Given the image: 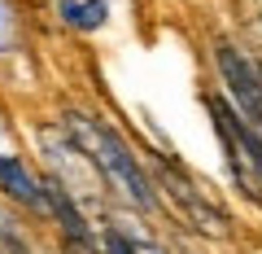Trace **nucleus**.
<instances>
[{
	"label": "nucleus",
	"mask_w": 262,
	"mask_h": 254,
	"mask_svg": "<svg viewBox=\"0 0 262 254\" xmlns=\"http://www.w3.org/2000/svg\"><path fill=\"white\" fill-rule=\"evenodd\" d=\"M66 123H70V132H75L79 149L92 158V167L101 171V175L110 180L114 188H118L131 206L158 210V193H153L149 175L140 171V162L131 158V149L118 141V132H114L110 123H101V119H83V114H66Z\"/></svg>",
	"instance_id": "1"
},
{
	"label": "nucleus",
	"mask_w": 262,
	"mask_h": 254,
	"mask_svg": "<svg viewBox=\"0 0 262 254\" xmlns=\"http://www.w3.org/2000/svg\"><path fill=\"white\" fill-rule=\"evenodd\" d=\"M214 66H219V75H223L227 92H232L236 110H241L249 123L262 127V70L232 44H214Z\"/></svg>",
	"instance_id": "2"
},
{
	"label": "nucleus",
	"mask_w": 262,
	"mask_h": 254,
	"mask_svg": "<svg viewBox=\"0 0 262 254\" xmlns=\"http://www.w3.org/2000/svg\"><path fill=\"white\" fill-rule=\"evenodd\" d=\"M158 171H162V184H166V193L179 202V206H184V215L192 219L196 232H210V237H223V232H227V215H223L219 206H210V202L192 188V180L179 175V167H170L166 158H158Z\"/></svg>",
	"instance_id": "3"
},
{
	"label": "nucleus",
	"mask_w": 262,
	"mask_h": 254,
	"mask_svg": "<svg viewBox=\"0 0 262 254\" xmlns=\"http://www.w3.org/2000/svg\"><path fill=\"white\" fill-rule=\"evenodd\" d=\"M206 105H210V114H214V123H219V127H227V132H232V141L241 145L245 162H249V167H253V175L262 180V127H258V123H249L241 110H232V105H227L223 96H210Z\"/></svg>",
	"instance_id": "4"
},
{
	"label": "nucleus",
	"mask_w": 262,
	"mask_h": 254,
	"mask_svg": "<svg viewBox=\"0 0 262 254\" xmlns=\"http://www.w3.org/2000/svg\"><path fill=\"white\" fill-rule=\"evenodd\" d=\"M0 193H9L18 206L35 210V215H48V198H44V184L22 167L18 158H0Z\"/></svg>",
	"instance_id": "5"
},
{
	"label": "nucleus",
	"mask_w": 262,
	"mask_h": 254,
	"mask_svg": "<svg viewBox=\"0 0 262 254\" xmlns=\"http://www.w3.org/2000/svg\"><path fill=\"white\" fill-rule=\"evenodd\" d=\"M44 198H48V215H57V224L66 228V237H70V245L92 250V232H88V224H83V215H79V206L70 202V193L61 188V180H44Z\"/></svg>",
	"instance_id": "6"
},
{
	"label": "nucleus",
	"mask_w": 262,
	"mask_h": 254,
	"mask_svg": "<svg viewBox=\"0 0 262 254\" xmlns=\"http://www.w3.org/2000/svg\"><path fill=\"white\" fill-rule=\"evenodd\" d=\"M66 22H75V27H96L101 22V5H61Z\"/></svg>",
	"instance_id": "7"
},
{
	"label": "nucleus",
	"mask_w": 262,
	"mask_h": 254,
	"mask_svg": "<svg viewBox=\"0 0 262 254\" xmlns=\"http://www.w3.org/2000/svg\"><path fill=\"white\" fill-rule=\"evenodd\" d=\"M105 254H144V250H140V241H131L127 232L105 228Z\"/></svg>",
	"instance_id": "8"
},
{
	"label": "nucleus",
	"mask_w": 262,
	"mask_h": 254,
	"mask_svg": "<svg viewBox=\"0 0 262 254\" xmlns=\"http://www.w3.org/2000/svg\"><path fill=\"white\" fill-rule=\"evenodd\" d=\"M0 254H31L27 241H22V237L9 228V219H5V215H0Z\"/></svg>",
	"instance_id": "9"
},
{
	"label": "nucleus",
	"mask_w": 262,
	"mask_h": 254,
	"mask_svg": "<svg viewBox=\"0 0 262 254\" xmlns=\"http://www.w3.org/2000/svg\"><path fill=\"white\" fill-rule=\"evenodd\" d=\"M70 254H88V250H83V245H70Z\"/></svg>",
	"instance_id": "10"
},
{
	"label": "nucleus",
	"mask_w": 262,
	"mask_h": 254,
	"mask_svg": "<svg viewBox=\"0 0 262 254\" xmlns=\"http://www.w3.org/2000/svg\"><path fill=\"white\" fill-rule=\"evenodd\" d=\"M258 70H262V66H258Z\"/></svg>",
	"instance_id": "11"
}]
</instances>
